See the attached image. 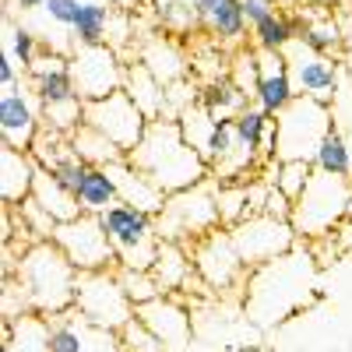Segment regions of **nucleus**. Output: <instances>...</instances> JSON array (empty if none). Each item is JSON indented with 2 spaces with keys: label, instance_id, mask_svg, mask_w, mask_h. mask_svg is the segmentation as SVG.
Listing matches in <instances>:
<instances>
[{
  "label": "nucleus",
  "instance_id": "obj_1",
  "mask_svg": "<svg viewBox=\"0 0 352 352\" xmlns=\"http://www.w3.org/2000/svg\"><path fill=\"white\" fill-rule=\"evenodd\" d=\"M317 296V257L310 247H292L289 254L250 268L243 282V314L257 328H278L289 317L310 307Z\"/></svg>",
  "mask_w": 352,
  "mask_h": 352
},
{
  "label": "nucleus",
  "instance_id": "obj_2",
  "mask_svg": "<svg viewBox=\"0 0 352 352\" xmlns=\"http://www.w3.org/2000/svg\"><path fill=\"white\" fill-rule=\"evenodd\" d=\"M127 159L141 173H148L166 194L187 190V187H194V184H201V180L212 176V166L204 162V155L184 138L180 120H169V116H162V120H148L144 138L138 141V148Z\"/></svg>",
  "mask_w": 352,
  "mask_h": 352
},
{
  "label": "nucleus",
  "instance_id": "obj_3",
  "mask_svg": "<svg viewBox=\"0 0 352 352\" xmlns=\"http://www.w3.org/2000/svg\"><path fill=\"white\" fill-rule=\"evenodd\" d=\"M78 268L67 261V254L56 247L53 240H39L21 254V264L14 278L21 282L32 314L39 317H56L74 310V296H78Z\"/></svg>",
  "mask_w": 352,
  "mask_h": 352
},
{
  "label": "nucleus",
  "instance_id": "obj_4",
  "mask_svg": "<svg viewBox=\"0 0 352 352\" xmlns=\"http://www.w3.org/2000/svg\"><path fill=\"white\" fill-rule=\"evenodd\" d=\"M352 215V180L314 169L307 190L292 201V229L303 243L328 240L331 232Z\"/></svg>",
  "mask_w": 352,
  "mask_h": 352
},
{
  "label": "nucleus",
  "instance_id": "obj_5",
  "mask_svg": "<svg viewBox=\"0 0 352 352\" xmlns=\"http://www.w3.org/2000/svg\"><path fill=\"white\" fill-rule=\"evenodd\" d=\"M155 229L159 240H173V243H197L201 236L222 229V215H219V180L208 176L187 190H176L166 197L162 212L155 215Z\"/></svg>",
  "mask_w": 352,
  "mask_h": 352
},
{
  "label": "nucleus",
  "instance_id": "obj_6",
  "mask_svg": "<svg viewBox=\"0 0 352 352\" xmlns=\"http://www.w3.org/2000/svg\"><path fill=\"white\" fill-rule=\"evenodd\" d=\"M106 226V236L120 257V268H144L152 272V264L159 257V229H155V215L134 208V204L116 201L109 212L99 215Z\"/></svg>",
  "mask_w": 352,
  "mask_h": 352
},
{
  "label": "nucleus",
  "instance_id": "obj_7",
  "mask_svg": "<svg viewBox=\"0 0 352 352\" xmlns=\"http://www.w3.org/2000/svg\"><path fill=\"white\" fill-rule=\"evenodd\" d=\"M331 131V106L307 96H296L275 116V152L278 159H307L314 162L320 141Z\"/></svg>",
  "mask_w": 352,
  "mask_h": 352
},
{
  "label": "nucleus",
  "instance_id": "obj_8",
  "mask_svg": "<svg viewBox=\"0 0 352 352\" xmlns=\"http://www.w3.org/2000/svg\"><path fill=\"white\" fill-rule=\"evenodd\" d=\"M74 310L92 320L99 328H113L120 331L131 317H138V307L131 303L127 289L120 285L116 268L106 272H81L78 275V296H74Z\"/></svg>",
  "mask_w": 352,
  "mask_h": 352
},
{
  "label": "nucleus",
  "instance_id": "obj_9",
  "mask_svg": "<svg viewBox=\"0 0 352 352\" xmlns=\"http://www.w3.org/2000/svg\"><path fill=\"white\" fill-rule=\"evenodd\" d=\"M53 243L67 254V261L78 272H106V268H120V257H116L106 226L99 215H78L67 222H56Z\"/></svg>",
  "mask_w": 352,
  "mask_h": 352
},
{
  "label": "nucleus",
  "instance_id": "obj_10",
  "mask_svg": "<svg viewBox=\"0 0 352 352\" xmlns=\"http://www.w3.org/2000/svg\"><path fill=\"white\" fill-rule=\"evenodd\" d=\"M229 232H232V243H236L247 268H261V264H268V261H275V257H282L292 247L303 243L289 219H278V215H268V212L247 215Z\"/></svg>",
  "mask_w": 352,
  "mask_h": 352
},
{
  "label": "nucleus",
  "instance_id": "obj_11",
  "mask_svg": "<svg viewBox=\"0 0 352 352\" xmlns=\"http://www.w3.org/2000/svg\"><path fill=\"white\" fill-rule=\"evenodd\" d=\"M127 67L120 60L116 46L99 43V46H74L71 50V71H74V85H78V96L85 102H96L106 99L113 92H124L127 85Z\"/></svg>",
  "mask_w": 352,
  "mask_h": 352
},
{
  "label": "nucleus",
  "instance_id": "obj_12",
  "mask_svg": "<svg viewBox=\"0 0 352 352\" xmlns=\"http://www.w3.org/2000/svg\"><path fill=\"white\" fill-rule=\"evenodd\" d=\"M190 257H194V268H197L201 282L212 292H219V296L229 289H243V282L250 275L236 243H232L229 229H215L208 236H201L197 243H190Z\"/></svg>",
  "mask_w": 352,
  "mask_h": 352
},
{
  "label": "nucleus",
  "instance_id": "obj_13",
  "mask_svg": "<svg viewBox=\"0 0 352 352\" xmlns=\"http://www.w3.org/2000/svg\"><path fill=\"white\" fill-rule=\"evenodd\" d=\"M85 124H92L96 131H102L124 155H131L138 148V141L144 138L148 116L138 109V102L127 92H113L106 99L85 102Z\"/></svg>",
  "mask_w": 352,
  "mask_h": 352
},
{
  "label": "nucleus",
  "instance_id": "obj_14",
  "mask_svg": "<svg viewBox=\"0 0 352 352\" xmlns=\"http://www.w3.org/2000/svg\"><path fill=\"white\" fill-rule=\"evenodd\" d=\"M285 64H289V78H292L296 96H307V99H317V102L331 106L338 85H342V71H345V64L338 60V56L314 53L296 39L285 50Z\"/></svg>",
  "mask_w": 352,
  "mask_h": 352
},
{
  "label": "nucleus",
  "instance_id": "obj_15",
  "mask_svg": "<svg viewBox=\"0 0 352 352\" xmlns=\"http://www.w3.org/2000/svg\"><path fill=\"white\" fill-rule=\"evenodd\" d=\"M50 320V352H124L120 331L99 328L78 310L46 317Z\"/></svg>",
  "mask_w": 352,
  "mask_h": 352
},
{
  "label": "nucleus",
  "instance_id": "obj_16",
  "mask_svg": "<svg viewBox=\"0 0 352 352\" xmlns=\"http://www.w3.org/2000/svg\"><path fill=\"white\" fill-rule=\"evenodd\" d=\"M43 124H46L43 102L36 99V92L28 85L25 88L18 85V88L0 96V134H4V144L21 148V152H32Z\"/></svg>",
  "mask_w": 352,
  "mask_h": 352
},
{
  "label": "nucleus",
  "instance_id": "obj_17",
  "mask_svg": "<svg viewBox=\"0 0 352 352\" xmlns=\"http://www.w3.org/2000/svg\"><path fill=\"white\" fill-rule=\"evenodd\" d=\"M138 317L162 338L166 352H190L194 314L187 296H155L138 307Z\"/></svg>",
  "mask_w": 352,
  "mask_h": 352
},
{
  "label": "nucleus",
  "instance_id": "obj_18",
  "mask_svg": "<svg viewBox=\"0 0 352 352\" xmlns=\"http://www.w3.org/2000/svg\"><path fill=\"white\" fill-rule=\"evenodd\" d=\"M28 88L36 92V99L43 102V109L46 106H56V102L81 99L78 96V85H74V71H71V53L43 50L39 60L32 64V71H28Z\"/></svg>",
  "mask_w": 352,
  "mask_h": 352
},
{
  "label": "nucleus",
  "instance_id": "obj_19",
  "mask_svg": "<svg viewBox=\"0 0 352 352\" xmlns=\"http://www.w3.org/2000/svg\"><path fill=\"white\" fill-rule=\"evenodd\" d=\"M152 275H155V282L162 289V296H190V289L194 292H212L208 285L201 282L187 243L162 240L159 243V257L152 264Z\"/></svg>",
  "mask_w": 352,
  "mask_h": 352
},
{
  "label": "nucleus",
  "instance_id": "obj_20",
  "mask_svg": "<svg viewBox=\"0 0 352 352\" xmlns=\"http://www.w3.org/2000/svg\"><path fill=\"white\" fill-rule=\"evenodd\" d=\"M109 176H113V184H116V194H120L124 204H134V208L141 212H148V215H159L162 212V204H166V190L152 180L148 173H141L131 159H120V162H113L106 166Z\"/></svg>",
  "mask_w": 352,
  "mask_h": 352
},
{
  "label": "nucleus",
  "instance_id": "obj_21",
  "mask_svg": "<svg viewBox=\"0 0 352 352\" xmlns=\"http://www.w3.org/2000/svg\"><path fill=\"white\" fill-rule=\"evenodd\" d=\"M292 99H296V88H292V78H289L285 53H261V78H257L254 102L268 116H278Z\"/></svg>",
  "mask_w": 352,
  "mask_h": 352
},
{
  "label": "nucleus",
  "instance_id": "obj_22",
  "mask_svg": "<svg viewBox=\"0 0 352 352\" xmlns=\"http://www.w3.org/2000/svg\"><path fill=\"white\" fill-rule=\"evenodd\" d=\"M36 173H39V162L32 152L4 144L0 148V201L4 204L28 201L32 197V187H36Z\"/></svg>",
  "mask_w": 352,
  "mask_h": 352
},
{
  "label": "nucleus",
  "instance_id": "obj_23",
  "mask_svg": "<svg viewBox=\"0 0 352 352\" xmlns=\"http://www.w3.org/2000/svg\"><path fill=\"white\" fill-rule=\"evenodd\" d=\"M124 92L138 102V109L148 116V120H162L169 113V102H166V85L144 67V64H131L127 67V85Z\"/></svg>",
  "mask_w": 352,
  "mask_h": 352
},
{
  "label": "nucleus",
  "instance_id": "obj_24",
  "mask_svg": "<svg viewBox=\"0 0 352 352\" xmlns=\"http://www.w3.org/2000/svg\"><path fill=\"white\" fill-rule=\"evenodd\" d=\"M0 338H4V349H11V352H50V320L39 314L4 320L0 324Z\"/></svg>",
  "mask_w": 352,
  "mask_h": 352
},
{
  "label": "nucleus",
  "instance_id": "obj_25",
  "mask_svg": "<svg viewBox=\"0 0 352 352\" xmlns=\"http://www.w3.org/2000/svg\"><path fill=\"white\" fill-rule=\"evenodd\" d=\"M32 197L43 204V208L56 219V222H67V219H78L81 215V204H78V194L67 190L50 169L39 166L36 173V187H32Z\"/></svg>",
  "mask_w": 352,
  "mask_h": 352
},
{
  "label": "nucleus",
  "instance_id": "obj_26",
  "mask_svg": "<svg viewBox=\"0 0 352 352\" xmlns=\"http://www.w3.org/2000/svg\"><path fill=\"white\" fill-rule=\"evenodd\" d=\"M116 201H120V194H116V184H113L109 169H106V166H88L85 180H81V187H78L81 212H85V215H102V212L113 208Z\"/></svg>",
  "mask_w": 352,
  "mask_h": 352
},
{
  "label": "nucleus",
  "instance_id": "obj_27",
  "mask_svg": "<svg viewBox=\"0 0 352 352\" xmlns=\"http://www.w3.org/2000/svg\"><path fill=\"white\" fill-rule=\"evenodd\" d=\"M109 25H113V8H106L102 0H81L78 18L71 25L74 46H99L109 43Z\"/></svg>",
  "mask_w": 352,
  "mask_h": 352
},
{
  "label": "nucleus",
  "instance_id": "obj_28",
  "mask_svg": "<svg viewBox=\"0 0 352 352\" xmlns=\"http://www.w3.org/2000/svg\"><path fill=\"white\" fill-rule=\"evenodd\" d=\"M201 106L212 116H240L250 106V96L243 92V88L232 85L229 74H222V78H212L201 88Z\"/></svg>",
  "mask_w": 352,
  "mask_h": 352
},
{
  "label": "nucleus",
  "instance_id": "obj_29",
  "mask_svg": "<svg viewBox=\"0 0 352 352\" xmlns=\"http://www.w3.org/2000/svg\"><path fill=\"white\" fill-rule=\"evenodd\" d=\"M204 25H208V32H212L219 43L243 46V36H247L243 0H219V4L208 11V18H204Z\"/></svg>",
  "mask_w": 352,
  "mask_h": 352
},
{
  "label": "nucleus",
  "instance_id": "obj_30",
  "mask_svg": "<svg viewBox=\"0 0 352 352\" xmlns=\"http://www.w3.org/2000/svg\"><path fill=\"white\" fill-rule=\"evenodd\" d=\"M138 64H144L162 85H173V81H184L187 78V60H184L180 50H176L169 39H152L148 46H144Z\"/></svg>",
  "mask_w": 352,
  "mask_h": 352
},
{
  "label": "nucleus",
  "instance_id": "obj_31",
  "mask_svg": "<svg viewBox=\"0 0 352 352\" xmlns=\"http://www.w3.org/2000/svg\"><path fill=\"white\" fill-rule=\"evenodd\" d=\"M296 39H300V25L292 18H285V14H278V11L250 28V43L261 53H285Z\"/></svg>",
  "mask_w": 352,
  "mask_h": 352
},
{
  "label": "nucleus",
  "instance_id": "obj_32",
  "mask_svg": "<svg viewBox=\"0 0 352 352\" xmlns=\"http://www.w3.org/2000/svg\"><path fill=\"white\" fill-rule=\"evenodd\" d=\"M71 144H74L78 159H85L88 166H113V162L127 159V155L116 148V144H113L102 131H96L92 124H81V127L71 134Z\"/></svg>",
  "mask_w": 352,
  "mask_h": 352
},
{
  "label": "nucleus",
  "instance_id": "obj_33",
  "mask_svg": "<svg viewBox=\"0 0 352 352\" xmlns=\"http://www.w3.org/2000/svg\"><path fill=\"white\" fill-rule=\"evenodd\" d=\"M14 215H18V236L32 247L39 240H53V232H56V219L43 208V204L36 197H28L21 204H11Z\"/></svg>",
  "mask_w": 352,
  "mask_h": 352
},
{
  "label": "nucleus",
  "instance_id": "obj_34",
  "mask_svg": "<svg viewBox=\"0 0 352 352\" xmlns=\"http://www.w3.org/2000/svg\"><path fill=\"white\" fill-rule=\"evenodd\" d=\"M264 173H268V180H272L289 201H296V197L307 190L310 176H314V162H307V159H278V162H272Z\"/></svg>",
  "mask_w": 352,
  "mask_h": 352
},
{
  "label": "nucleus",
  "instance_id": "obj_35",
  "mask_svg": "<svg viewBox=\"0 0 352 352\" xmlns=\"http://www.w3.org/2000/svg\"><path fill=\"white\" fill-rule=\"evenodd\" d=\"M300 43L314 53H324V56H338L342 53V28L331 14H320V18H310L303 28H300Z\"/></svg>",
  "mask_w": 352,
  "mask_h": 352
},
{
  "label": "nucleus",
  "instance_id": "obj_36",
  "mask_svg": "<svg viewBox=\"0 0 352 352\" xmlns=\"http://www.w3.org/2000/svg\"><path fill=\"white\" fill-rule=\"evenodd\" d=\"M314 169L331 173V176H349L352 180V148H349V141L335 127L324 134V141H320V148L314 155Z\"/></svg>",
  "mask_w": 352,
  "mask_h": 352
},
{
  "label": "nucleus",
  "instance_id": "obj_37",
  "mask_svg": "<svg viewBox=\"0 0 352 352\" xmlns=\"http://www.w3.org/2000/svg\"><path fill=\"white\" fill-rule=\"evenodd\" d=\"M32 155H36V162H39L43 169H56L64 159L74 155V144H71L67 134H60V131H53V127L43 124V131H39V138H36V144H32Z\"/></svg>",
  "mask_w": 352,
  "mask_h": 352
},
{
  "label": "nucleus",
  "instance_id": "obj_38",
  "mask_svg": "<svg viewBox=\"0 0 352 352\" xmlns=\"http://www.w3.org/2000/svg\"><path fill=\"white\" fill-rule=\"evenodd\" d=\"M219 215H222V229L240 226V222L250 215L247 180H243V184H219Z\"/></svg>",
  "mask_w": 352,
  "mask_h": 352
},
{
  "label": "nucleus",
  "instance_id": "obj_39",
  "mask_svg": "<svg viewBox=\"0 0 352 352\" xmlns=\"http://www.w3.org/2000/svg\"><path fill=\"white\" fill-rule=\"evenodd\" d=\"M232 148H236V116H215V127L208 134V144L201 148L204 162L215 169Z\"/></svg>",
  "mask_w": 352,
  "mask_h": 352
},
{
  "label": "nucleus",
  "instance_id": "obj_40",
  "mask_svg": "<svg viewBox=\"0 0 352 352\" xmlns=\"http://www.w3.org/2000/svg\"><path fill=\"white\" fill-rule=\"evenodd\" d=\"M257 78H261V53H257V50H247V46H236V53H232V64H229V81L236 85V88H243V92L254 99Z\"/></svg>",
  "mask_w": 352,
  "mask_h": 352
},
{
  "label": "nucleus",
  "instance_id": "obj_41",
  "mask_svg": "<svg viewBox=\"0 0 352 352\" xmlns=\"http://www.w3.org/2000/svg\"><path fill=\"white\" fill-rule=\"evenodd\" d=\"M8 53L14 56V64L28 74V71H32V64L39 60V43H36V32H32V28H25V25H11L8 21Z\"/></svg>",
  "mask_w": 352,
  "mask_h": 352
},
{
  "label": "nucleus",
  "instance_id": "obj_42",
  "mask_svg": "<svg viewBox=\"0 0 352 352\" xmlns=\"http://www.w3.org/2000/svg\"><path fill=\"white\" fill-rule=\"evenodd\" d=\"M331 127L349 141V148H352V67L342 71V85H338V92L331 99Z\"/></svg>",
  "mask_w": 352,
  "mask_h": 352
},
{
  "label": "nucleus",
  "instance_id": "obj_43",
  "mask_svg": "<svg viewBox=\"0 0 352 352\" xmlns=\"http://www.w3.org/2000/svg\"><path fill=\"white\" fill-rule=\"evenodd\" d=\"M116 275H120V285L127 289V296H131L134 307L162 296V289H159V282H155L152 272H144V268H116Z\"/></svg>",
  "mask_w": 352,
  "mask_h": 352
},
{
  "label": "nucleus",
  "instance_id": "obj_44",
  "mask_svg": "<svg viewBox=\"0 0 352 352\" xmlns=\"http://www.w3.org/2000/svg\"><path fill=\"white\" fill-rule=\"evenodd\" d=\"M120 342H124V352H166L162 338L144 324L141 317H131L120 328Z\"/></svg>",
  "mask_w": 352,
  "mask_h": 352
},
{
  "label": "nucleus",
  "instance_id": "obj_45",
  "mask_svg": "<svg viewBox=\"0 0 352 352\" xmlns=\"http://www.w3.org/2000/svg\"><path fill=\"white\" fill-rule=\"evenodd\" d=\"M25 314H32V303H28L21 282L11 275V278H4V292H0V317H4V320H18Z\"/></svg>",
  "mask_w": 352,
  "mask_h": 352
},
{
  "label": "nucleus",
  "instance_id": "obj_46",
  "mask_svg": "<svg viewBox=\"0 0 352 352\" xmlns=\"http://www.w3.org/2000/svg\"><path fill=\"white\" fill-rule=\"evenodd\" d=\"M78 8H81V0H46V14L56 21V25H74V18H78Z\"/></svg>",
  "mask_w": 352,
  "mask_h": 352
},
{
  "label": "nucleus",
  "instance_id": "obj_47",
  "mask_svg": "<svg viewBox=\"0 0 352 352\" xmlns=\"http://www.w3.org/2000/svg\"><path fill=\"white\" fill-rule=\"evenodd\" d=\"M275 14V0H243V18L247 25H261L264 18H272Z\"/></svg>",
  "mask_w": 352,
  "mask_h": 352
},
{
  "label": "nucleus",
  "instance_id": "obj_48",
  "mask_svg": "<svg viewBox=\"0 0 352 352\" xmlns=\"http://www.w3.org/2000/svg\"><path fill=\"white\" fill-rule=\"evenodd\" d=\"M0 88H4V92L18 88V64H14V56H11V53L0 56Z\"/></svg>",
  "mask_w": 352,
  "mask_h": 352
},
{
  "label": "nucleus",
  "instance_id": "obj_49",
  "mask_svg": "<svg viewBox=\"0 0 352 352\" xmlns=\"http://www.w3.org/2000/svg\"><path fill=\"white\" fill-rule=\"evenodd\" d=\"M184 4L190 8V14H194L197 21H204V18H208V11L219 4V0H184Z\"/></svg>",
  "mask_w": 352,
  "mask_h": 352
},
{
  "label": "nucleus",
  "instance_id": "obj_50",
  "mask_svg": "<svg viewBox=\"0 0 352 352\" xmlns=\"http://www.w3.org/2000/svg\"><path fill=\"white\" fill-rule=\"evenodd\" d=\"M8 4L18 11H39V8H46V0H8Z\"/></svg>",
  "mask_w": 352,
  "mask_h": 352
},
{
  "label": "nucleus",
  "instance_id": "obj_51",
  "mask_svg": "<svg viewBox=\"0 0 352 352\" xmlns=\"http://www.w3.org/2000/svg\"><path fill=\"white\" fill-rule=\"evenodd\" d=\"M106 4H109V8H120V11H134L141 0H106Z\"/></svg>",
  "mask_w": 352,
  "mask_h": 352
},
{
  "label": "nucleus",
  "instance_id": "obj_52",
  "mask_svg": "<svg viewBox=\"0 0 352 352\" xmlns=\"http://www.w3.org/2000/svg\"><path fill=\"white\" fill-rule=\"evenodd\" d=\"M4 352H11V349H4Z\"/></svg>",
  "mask_w": 352,
  "mask_h": 352
}]
</instances>
